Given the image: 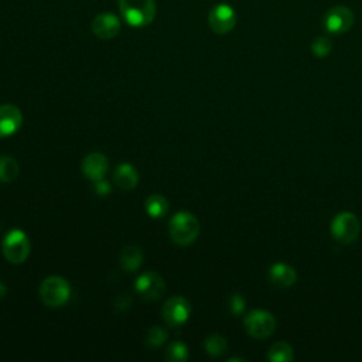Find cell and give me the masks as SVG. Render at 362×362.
Masks as SVG:
<instances>
[{
	"mask_svg": "<svg viewBox=\"0 0 362 362\" xmlns=\"http://www.w3.org/2000/svg\"><path fill=\"white\" fill-rule=\"evenodd\" d=\"M119 10L124 21L132 27H146L156 16L154 0H119Z\"/></svg>",
	"mask_w": 362,
	"mask_h": 362,
	"instance_id": "6da1fadb",
	"label": "cell"
},
{
	"mask_svg": "<svg viewBox=\"0 0 362 362\" xmlns=\"http://www.w3.org/2000/svg\"><path fill=\"white\" fill-rule=\"evenodd\" d=\"M199 233V222L191 212H177L170 221V236L180 246L191 245Z\"/></svg>",
	"mask_w": 362,
	"mask_h": 362,
	"instance_id": "7a4b0ae2",
	"label": "cell"
},
{
	"mask_svg": "<svg viewBox=\"0 0 362 362\" xmlns=\"http://www.w3.org/2000/svg\"><path fill=\"white\" fill-rule=\"evenodd\" d=\"M71 294L69 284L65 279L59 276L47 277L40 286V298L41 301L51 308L64 305Z\"/></svg>",
	"mask_w": 362,
	"mask_h": 362,
	"instance_id": "3957f363",
	"label": "cell"
},
{
	"mask_svg": "<svg viewBox=\"0 0 362 362\" xmlns=\"http://www.w3.org/2000/svg\"><path fill=\"white\" fill-rule=\"evenodd\" d=\"M361 233L359 219L352 212H339L331 222V235L342 245H349Z\"/></svg>",
	"mask_w": 362,
	"mask_h": 362,
	"instance_id": "277c9868",
	"label": "cell"
},
{
	"mask_svg": "<svg viewBox=\"0 0 362 362\" xmlns=\"http://www.w3.org/2000/svg\"><path fill=\"white\" fill-rule=\"evenodd\" d=\"M4 257L14 264L23 263L30 255V240L20 229L10 230L1 243Z\"/></svg>",
	"mask_w": 362,
	"mask_h": 362,
	"instance_id": "5b68a950",
	"label": "cell"
},
{
	"mask_svg": "<svg viewBox=\"0 0 362 362\" xmlns=\"http://www.w3.org/2000/svg\"><path fill=\"white\" fill-rule=\"evenodd\" d=\"M243 324H245L246 332L256 339L267 338L276 329V320L273 314L264 310H252L245 317Z\"/></svg>",
	"mask_w": 362,
	"mask_h": 362,
	"instance_id": "8992f818",
	"label": "cell"
},
{
	"mask_svg": "<svg viewBox=\"0 0 362 362\" xmlns=\"http://www.w3.org/2000/svg\"><path fill=\"white\" fill-rule=\"evenodd\" d=\"M354 24V13L344 4L332 6L324 16V28L329 34H344Z\"/></svg>",
	"mask_w": 362,
	"mask_h": 362,
	"instance_id": "52a82bcc",
	"label": "cell"
},
{
	"mask_svg": "<svg viewBox=\"0 0 362 362\" xmlns=\"http://www.w3.org/2000/svg\"><path fill=\"white\" fill-rule=\"evenodd\" d=\"M208 24L216 34H228L236 24V13L232 6L219 3L214 6L208 14Z\"/></svg>",
	"mask_w": 362,
	"mask_h": 362,
	"instance_id": "ba28073f",
	"label": "cell"
},
{
	"mask_svg": "<svg viewBox=\"0 0 362 362\" xmlns=\"http://www.w3.org/2000/svg\"><path fill=\"white\" fill-rule=\"evenodd\" d=\"M189 311V303L185 298L175 296L170 297L164 303L161 308V315L168 327H180L188 320Z\"/></svg>",
	"mask_w": 362,
	"mask_h": 362,
	"instance_id": "9c48e42d",
	"label": "cell"
},
{
	"mask_svg": "<svg viewBox=\"0 0 362 362\" xmlns=\"http://www.w3.org/2000/svg\"><path fill=\"white\" fill-rule=\"evenodd\" d=\"M134 288L141 298L147 301H154L163 296L165 290V284H164V280L157 273L146 272L137 277Z\"/></svg>",
	"mask_w": 362,
	"mask_h": 362,
	"instance_id": "30bf717a",
	"label": "cell"
},
{
	"mask_svg": "<svg viewBox=\"0 0 362 362\" xmlns=\"http://www.w3.org/2000/svg\"><path fill=\"white\" fill-rule=\"evenodd\" d=\"M120 31V21L113 13H100L92 21V33L100 40H110Z\"/></svg>",
	"mask_w": 362,
	"mask_h": 362,
	"instance_id": "8fae6325",
	"label": "cell"
},
{
	"mask_svg": "<svg viewBox=\"0 0 362 362\" xmlns=\"http://www.w3.org/2000/svg\"><path fill=\"white\" fill-rule=\"evenodd\" d=\"M21 110L14 105H0V137L17 132L21 126Z\"/></svg>",
	"mask_w": 362,
	"mask_h": 362,
	"instance_id": "7c38bea8",
	"label": "cell"
},
{
	"mask_svg": "<svg viewBox=\"0 0 362 362\" xmlns=\"http://www.w3.org/2000/svg\"><path fill=\"white\" fill-rule=\"evenodd\" d=\"M109 163L102 153H90L82 161V171L90 181H99L105 177Z\"/></svg>",
	"mask_w": 362,
	"mask_h": 362,
	"instance_id": "4fadbf2b",
	"label": "cell"
},
{
	"mask_svg": "<svg viewBox=\"0 0 362 362\" xmlns=\"http://www.w3.org/2000/svg\"><path fill=\"white\" fill-rule=\"evenodd\" d=\"M297 280L296 270L286 263H274L269 269V281L277 288L291 287Z\"/></svg>",
	"mask_w": 362,
	"mask_h": 362,
	"instance_id": "5bb4252c",
	"label": "cell"
},
{
	"mask_svg": "<svg viewBox=\"0 0 362 362\" xmlns=\"http://www.w3.org/2000/svg\"><path fill=\"white\" fill-rule=\"evenodd\" d=\"M113 178H115V182L119 188H122L123 191H129V189H133L136 185H137V181H139V174L136 171V168L132 165V164H120L115 174H113Z\"/></svg>",
	"mask_w": 362,
	"mask_h": 362,
	"instance_id": "9a60e30c",
	"label": "cell"
},
{
	"mask_svg": "<svg viewBox=\"0 0 362 362\" xmlns=\"http://www.w3.org/2000/svg\"><path fill=\"white\" fill-rule=\"evenodd\" d=\"M143 262V252L137 246H126L120 253V264L126 272H134Z\"/></svg>",
	"mask_w": 362,
	"mask_h": 362,
	"instance_id": "2e32d148",
	"label": "cell"
},
{
	"mask_svg": "<svg viewBox=\"0 0 362 362\" xmlns=\"http://www.w3.org/2000/svg\"><path fill=\"white\" fill-rule=\"evenodd\" d=\"M293 358H294L293 348L284 341L274 342L267 351V359L273 362H288Z\"/></svg>",
	"mask_w": 362,
	"mask_h": 362,
	"instance_id": "e0dca14e",
	"label": "cell"
},
{
	"mask_svg": "<svg viewBox=\"0 0 362 362\" xmlns=\"http://www.w3.org/2000/svg\"><path fill=\"white\" fill-rule=\"evenodd\" d=\"M146 211L153 218H160L168 211V201L160 194H153L146 199Z\"/></svg>",
	"mask_w": 362,
	"mask_h": 362,
	"instance_id": "ac0fdd59",
	"label": "cell"
},
{
	"mask_svg": "<svg viewBox=\"0 0 362 362\" xmlns=\"http://www.w3.org/2000/svg\"><path fill=\"white\" fill-rule=\"evenodd\" d=\"M18 175V163L11 156L0 157V181L11 182Z\"/></svg>",
	"mask_w": 362,
	"mask_h": 362,
	"instance_id": "d6986e66",
	"label": "cell"
},
{
	"mask_svg": "<svg viewBox=\"0 0 362 362\" xmlns=\"http://www.w3.org/2000/svg\"><path fill=\"white\" fill-rule=\"evenodd\" d=\"M205 349L211 356H221L228 349V342L223 337L214 334L205 339Z\"/></svg>",
	"mask_w": 362,
	"mask_h": 362,
	"instance_id": "ffe728a7",
	"label": "cell"
},
{
	"mask_svg": "<svg viewBox=\"0 0 362 362\" xmlns=\"http://www.w3.org/2000/svg\"><path fill=\"white\" fill-rule=\"evenodd\" d=\"M164 358L170 362H180L188 358V349L182 342H171L164 354Z\"/></svg>",
	"mask_w": 362,
	"mask_h": 362,
	"instance_id": "44dd1931",
	"label": "cell"
},
{
	"mask_svg": "<svg viewBox=\"0 0 362 362\" xmlns=\"http://www.w3.org/2000/svg\"><path fill=\"white\" fill-rule=\"evenodd\" d=\"M332 49V42L328 37L320 35L317 38H314V41L311 42V51L317 58H324L327 57Z\"/></svg>",
	"mask_w": 362,
	"mask_h": 362,
	"instance_id": "7402d4cb",
	"label": "cell"
},
{
	"mask_svg": "<svg viewBox=\"0 0 362 362\" xmlns=\"http://www.w3.org/2000/svg\"><path fill=\"white\" fill-rule=\"evenodd\" d=\"M165 339H167V332H165V329L161 328V327H153V328H150L148 332H147V337H146L147 345H148V346H153V348L160 346Z\"/></svg>",
	"mask_w": 362,
	"mask_h": 362,
	"instance_id": "603a6c76",
	"label": "cell"
},
{
	"mask_svg": "<svg viewBox=\"0 0 362 362\" xmlns=\"http://www.w3.org/2000/svg\"><path fill=\"white\" fill-rule=\"evenodd\" d=\"M245 305H246L245 298L240 294L235 293V294L230 296V298H229V308H230V311L233 314H236V315L242 314L243 310H245Z\"/></svg>",
	"mask_w": 362,
	"mask_h": 362,
	"instance_id": "cb8c5ba5",
	"label": "cell"
},
{
	"mask_svg": "<svg viewBox=\"0 0 362 362\" xmlns=\"http://www.w3.org/2000/svg\"><path fill=\"white\" fill-rule=\"evenodd\" d=\"M95 191L99 194V195H106L110 192V185L102 178L99 181H95Z\"/></svg>",
	"mask_w": 362,
	"mask_h": 362,
	"instance_id": "d4e9b609",
	"label": "cell"
},
{
	"mask_svg": "<svg viewBox=\"0 0 362 362\" xmlns=\"http://www.w3.org/2000/svg\"><path fill=\"white\" fill-rule=\"evenodd\" d=\"M6 291H7V288H6V286L0 281V298L1 297H4L6 296Z\"/></svg>",
	"mask_w": 362,
	"mask_h": 362,
	"instance_id": "484cf974",
	"label": "cell"
}]
</instances>
